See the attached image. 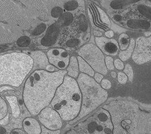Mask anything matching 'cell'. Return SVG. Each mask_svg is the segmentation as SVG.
<instances>
[{
	"label": "cell",
	"instance_id": "obj_1",
	"mask_svg": "<svg viewBox=\"0 0 151 134\" xmlns=\"http://www.w3.org/2000/svg\"><path fill=\"white\" fill-rule=\"evenodd\" d=\"M67 73L65 70L51 72L44 70H36L32 73L23 90V101L30 114L38 115L51 103Z\"/></svg>",
	"mask_w": 151,
	"mask_h": 134
},
{
	"label": "cell",
	"instance_id": "obj_2",
	"mask_svg": "<svg viewBox=\"0 0 151 134\" xmlns=\"http://www.w3.org/2000/svg\"><path fill=\"white\" fill-rule=\"evenodd\" d=\"M82 102V94L77 80L65 76L50 104L62 120L71 121L79 115Z\"/></svg>",
	"mask_w": 151,
	"mask_h": 134
},
{
	"label": "cell",
	"instance_id": "obj_3",
	"mask_svg": "<svg viewBox=\"0 0 151 134\" xmlns=\"http://www.w3.org/2000/svg\"><path fill=\"white\" fill-rule=\"evenodd\" d=\"M33 64L32 58L25 53L0 55V86L19 87L33 68Z\"/></svg>",
	"mask_w": 151,
	"mask_h": 134
},
{
	"label": "cell",
	"instance_id": "obj_4",
	"mask_svg": "<svg viewBox=\"0 0 151 134\" xmlns=\"http://www.w3.org/2000/svg\"><path fill=\"white\" fill-rule=\"evenodd\" d=\"M77 82L82 100L81 112L76 118L79 120L104 103L108 98V92L91 77L83 73L79 75Z\"/></svg>",
	"mask_w": 151,
	"mask_h": 134
},
{
	"label": "cell",
	"instance_id": "obj_5",
	"mask_svg": "<svg viewBox=\"0 0 151 134\" xmlns=\"http://www.w3.org/2000/svg\"><path fill=\"white\" fill-rule=\"evenodd\" d=\"M15 1H0V21L21 30L36 28L35 15L22 3Z\"/></svg>",
	"mask_w": 151,
	"mask_h": 134
},
{
	"label": "cell",
	"instance_id": "obj_6",
	"mask_svg": "<svg viewBox=\"0 0 151 134\" xmlns=\"http://www.w3.org/2000/svg\"><path fill=\"white\" fill-rule=\"evenodd\" d=\"M78 53L79 56L85 60L94 71L102 75L107 74L105 57L98 47L93 44H88L82 47Z\"/></svg>",
	"mask_w": 151,
	"mask_h": 134
},
{
	"label": "cell",
	"instance_id": "obj_7",
	"mask_svg": "<svg viewBox=\"0 0 151 134\" xmlns=\"http://www.w3.org/2000/svg\"><path fill=\"white\" fill-rule=\"evenodd\" d=\"M135 63L142 65L151 60V36L138 38L132 54Z\"/></svg>",
	"mask_w": 151,
	"mask_h": 134
},
{
	"label": "cell",
	"instance_id": "obj_8",
	"mask_svg": "<svg viewBox=\"0 0 151 134\" xmlns=\"http://www.w3.org/2000/svg\"><path fill=\"white\" fill-rule=\"evenodd\" d=\"M37 117L43 126L50 130H58L62 127V119L53 107H46L38 114Z\"/></svg>",
	"mask_w": 151,
	"mask_h": 134
},
{
	"label": "cell",
	"instance_id": "obj_9",
	"mask_svg": "<svg viewBox=\"0 0 151 134\" xmlns=\"http://www.w3.org/2000/svg\"><path fill=\"white\" fill-rule=\"evenodd\" d=\"M47 56L49 63L58 70H64L69 65L70 56L64 48H52L47 52Z\"/></svg>",
	"mask_w": 151,
	"mask_h": 134
},
{
	"label": "cell",
	"instance_id": "obj_10",
	"mask_svg": "<svg viewBox=\"0 0 151 134\" xmlns=\"http://www.w3.org/2000/svg\"><path fill=\"white\" fill-rule=\"evenodd\" d=\"M21 32L20 29L0 21V45L17 41L22 36Z\"/></svg>",
	"mask_w": 151,
	"mask_h": 134
},
{
	"label": "cell",
	"instance_id": "obj_11",
	"mask_svg": "<svg viewBox=\"0 0 151 134\" xmlns=\"http://www.w3.org/2000/svg\"><path fill=\"white\" fill-rule=\"evenodd\" d=\"M95 41L99 49L108 56H116L117 54L119 46L115 39L105 37H96Z\"/></svg>",
	"mask_w": 151,
	"mask_h": 134
},
{
	"label": "cell",
	"instance_id": "obj_12",
	"mask_svg": "<svg viewBox=\"0 0 151 134\" xmlns=\"http://www.w3.org/2000/svg\"><path fill=\"white\" fill-rule=\"evenodd\" d=\"M33 60V67L38 70L46 69L47 65H49V61L47 55L41 51H33L27 53Z\"/></svg>",
	"mask_w": 151,
	"mask_h": 134
},
{
	"label": "cell",
	"instance_id": "obj_13",
	"mask_svg": "<svg viewBox=\"0 0 151 134\" xmlns=\"http://www.w3.org/2000/svg\"><path fill=\"white\" fill-rule=\"evenodd\" d=\"M23 128L27 134H41V126L34 118L27 117L22 121Z\"/></svg>",
	"mask_w": 151,
	"mask_h": 134
},
{
	"label": "cell",
	"instance_id": "obj_14",
	"mask_svg": "<svg viewBox=\"0 0 151 134\" xmlns=\"http://www.w3.org/2000/svg\"><path fill=\"white\" fill-rule=\"evenodd\" d=\"M58 28L57 24H54L49 27L44 37L41 41V44L45 46H48L53 44L58 38Z\"/></svg>",
	"mask_w": 151,
	"mask_h": 134
},
{
	"label": "cell",
	"instance_id": "obj_15",
	"mask_svg": "<svg viewBox=\"0 0 151 134\" xmlns=\"http://www.w3.org/2000/svg\"><path fill=\"white\" fill-rule=\"evenodd\" d=\"M67 71L68 73V76L73 79H76L79 76V63L77 57L75 56H71L70 57V63L67 68Z\"/></svg>",
	"mask_w": 151,
	"mask_h": 134
},
{
	"label": "cell",
	"instance_id": "obj_16",
	"mask_svg": "<svg viewBox=\"0 0 151 134\" xmlns=\"http://www.w3.org/2000/svg\"><path fill=\"white\" fill-rule=\"evenodd\" d=\"M6 99L10 105L12 115L15 118H19L20 115V109L17 97L14 95L6 96Z\"/></svg>",
	"mask_w": 151,
	"mask_h": 134
},
{
	"label": "cell",
	"instance_id": "obj_17",
	"mask_svg": "<svg viewBox=\"0 0 151 134\" xmlns=\"http://www.w3.org/2000/svg\"><path fill=\"white\" fill-rule=\"evenodd\" d=\"M127 26L134 29H147L150 27V24L145 19H130L127 22Z\"/></svg>",
	"mask_w": 151,
	"mask_h": 134
},
{
	"label": "cell",
	"instance_id": "obj_18",
	"mask_svg": "<svg viewBox=\"0 0 151 134\" xmlns=\"http://www.w3.org/2000/svg\"><path fill=\"white\" fill-rule=\"evenodd\" d=\"M77 59L79 63V71H81L82 73H83V74H85L86 75H88L90 77H93L94 75H95L94 70L85 60H83L80 56H78Z\"/></svg>",
	"mask_w": 151,
	"mask_h": 134
},
{
	"label": "cell",
	"instance_id": "obj_19",
	"mask_svg": "<svg viewBox=\"0 0 151 134\" xmlns=\"http://www.w3.org/2000/svg\"><path fill=\"white\" fill-rule=\"evenodd\" d=\"M135 40L134 39H131L130 41L129 45L127 49L124 51L121 52L119 53V57L121 60H122V61H126V60H127L131 57L132 53L134 52V48L135 47Z\"/></svg>",
	"mask_w": 151,
	"mask_h": 134
},
{
	"label": "cell",
	"instance_id": "obj_20",
	"mask_svg": "<svg viewBox=\"0 0 151 134\" xmlns=\"http://www.w3.org/2000/svg\"><path fill=\"white\" fill-rule=\"evenodd\" d=\"M129 36L126 33H122L119 38V45L122 50H126L128 48L130 44Z\"/></svg>",
	"mask_w": 151,
	"mask_h": 134
},
{
	"label": "cell",
	"instance_id": "obj_21",
	"mask_svg": "<svg viewBox=\"0 0 151 134\" xmlns=\"http://www.w3.org/2000/svg\"><path fill=\"white\" fill-rule=\"evenodd\" d=\"M109 2V6L111 9L119 10L123 9L128 4L137 2V1H111Z\"/></svg>",
	"mask_w": 151,
	"mask_h": 134
},
{
	"label": "cell",
	"instance_id": "obj_22",
	"mask_svg": "<svg viewBox=\"0 0 151 134\" xmlns=\"http://www.w3.org/2000/svg\"><path fill=\"white\" fill-rule=\"evenodd\" d=\"M8 114V106L5 100L0 96V121L4 119Z\"/></svg>",
	"mask_w": 151,
	"mask_h": 134
},
{
	"label": "cell",
	"instance_id": "obj_23",
	"mask_svg": "<svg viewBox=\"0 0 151 134\" xmlns=\"http://www.w3.org/2000/svg\"><path fill=\"white\" fill-rule=\"evenodd\" d=\"M138 10L140 13L151 21V7L145 6L140 5L138 6Z\"/></svg>",
	"mask_w": 151,
	"mask_h": 134
},
{
	"label": "cell",
	"instance_id": "obj_24",
	"mask_svg": "<svg viewBox=\"0 0 151 134\" xmlns=\"http://www.w3.org/2000/svg\"><path fill=\"white\" fill-rule=\"evenodd\" d=\"M31 40L28 36H22L20 37L17 41L18 45L21 47H26L30 44Z\"/></svg>",
	"mask_w": 151,
	"mask_h": 134
},
{
	"label": "cell",
	"instance_id": "obj_25",
	"mask_svg": "<svg viewBox=\"0 0 151 134\" xmlns=\"http://www.w3.org/2000/svg\"><path fill=\"white\" fill-rule=\"evenodd\" d=\"M80 1H67L65 5H64V7L65 8V9L70 10V11H73V10H76L79 5V3Z\"/></svg>",
	"mask_w": 151,
	"mask_h": 134
},
{
	"label": "cell",
	"instance_id": "obj_26",
	"mask_svg": "<svg viewBox=\"0 0 151 134\" xmlns=\"http://www.w3.org/2000/svg\"><path fill=\"white\" fill-rule=\"evenodd\" d=\"M97 10L99 11V13L100 15V19H101L102 22H103V23L106 24L107 26H108L109 27H111V22H110L108 17L107 16L106 14L101 9H100L99 7H97Z\"/></svg>",
	"mask_w": 151,
	"mask_h": 134
},
{
	"label": "cell",
	"instance_id": "obj_27",
	"mask_svg": "<svg viewBox=\"0 0 151 134\" xmlns=\"http://www.w3.org/2000/svg\"><path fill=\"white\" fill-rule=\"evenodd\" d=\"M63 14V10L60 7H55L52 9L50 12V15L55 18H60Z\"/></svg>",
	"mask_w": 151,
	"mask_h": 134
},
{
	"label": "cell",
	"instance_id": "obj_28",
	"mask_svg": "<svg viewBox=\"0 0 151 134\" xmlns=\"http://www.w3.org/2000/svg\"><path fill=\"white\" fill-rule=\"evenodd\" d=\"M46 27H47L46 24H43V23L40 24V25H38V26H37V27L33 30V31L32 32L33 35H35V36L40 35V34H41L45 30Z\"/></svg>",
	"mask_w": 151,
	"mask_h": 134
},
{
	"label": "cell",
	"instance_id": "obj_29",
	"mask_svg": "<svg viewBox=\"0 0 151 134\" xmlns=\"http://www.w3.org/2000/svg\"><path fill=\"white\" fill-rule=\"evenodd\" d=\"M124 72L125 73V75L128 77L129 81L132 82L133 80V77H134L133 70L132 67L129 64L126 65L125 68L124 69Z\"/></svg>",
	"mask_w": 151,
	"mask_h": 134
},
{
	"label": "cell",
	"instance_id": "obj_30",
	"mask_svg": "<svg viewBox=\"0 0 151 134\" xmlns=\"http://www.w3.org/2000/svg\"><path fill=\"white\" fill-rule=\"evenodd\" d=\"M105 65L107 69L109 70H113L114 69V64H113V59L111 56H107L105 58Z\"/></svg>",
	"mask_w": 151,
	"mask_h": 134
},
{
	"label": "cell",
	"instance_id": "obj_31",
	"mask_svg": "<svg viewBox=\"0 0 151 134\" xmlns=\"http://www.w3.org/2000/svg\"><path fill=\"white\" fill-rule=\"evenodd\" d=\"M60 130H50L44 126H41V134H60Z\"/></svg>",
	"mask_w": 151,
	"mask_h": 134
},
{
	"label": "cell",
	"instance_id": "obj_32",
	"mask_svg": "<svg viewBox=\"0 0 151 134\" xmlns=\"http://www.w3.org/2000/svg\"><path fill=\"white\" fill-rule=\"evenodd\" d=\"M117 79H118L119 82L121 84H125L126 83H127V79H128L127 76L122 72H119Z\"/></svg>",
	"mask_w": 151,
	"mask_h": 134
},
{
	"label": "cell",
	"instance_id": "obj_33",
	"mask_svg": "<svg viewBox=\"0 0 151 134\" xmlns=\"http://www.w3.org/2000/svg\"><path fill=\"white\" fill-rule=\"evenodd\" d=\"M101 87L104 90H109L111 87V83L109 80L107 79H104L101 82Z\"/></svg>",
	"mask_w": 151,
	"mask_h": 134
},
{
	"label": "cell",
	"instance_id": "obj_34",
	"mask_svg": "<svg viewBox=\"0 0 151 134\" xmlns=\"http://www.w3.org/2000/svg\"><path fill=\"white\" fill-rule=\"evenodd\" d=\"M115 67L119 70H122L124 68V65L120 59H116L114 61Z\"/></svg>",
	"mask_w": 151,
	"mask_h": 134
},
{
	"label": "cell",
	"instance_id": "obj_35",
	"mask_svg": "<svg viewBox=\"0 0 151 134\" xmlns=\"http://www.w3.org/2000/svg\"><path fill=\"white\" fill-rule=\"evenodd\" d=\"M45 70L47 71H48V72H51L59 71L58 69H57L55 67H54L53 65H51V64H50V65L49 64L47 66Z\"/></svg>",
	"mask_w": 151,
	"mask_h": 134
},
{
	"label": "cell",
	"instance_id": "obj_36",
	"mask_svg": "<svg viewBox=\"0 0 151 134\" xmlns=\"http://www.w3.org/2000/svg\"><path fill=\"white\" fill-rule=\"evenodd\" d=\"M94 78H95V80L99 83H100L102 82L103 78H104V76L100 74V73H96V74L95 75V76H94Z\"/></svg>",
	"mask_w": 151,
	"mask_h": 134
},
{
	"label": "cell",
	"instance_id": "obj_37",
	"mask_svg": "<svg viewBox=\"0 0 151 134\" xmlns=\"http://www.w3.org/2000/svg\"><path fill=\"white\" fill-rule=\"evenodd\" d=\"M10 134H26V132L23 131L21 129H15L11 132Z\"/></svg>",
	"mask_w": 151,
	"mask_h": 134
},
{
	"label": "cell",
	"instance_id": "obj_38",
	"mask_svg": "<svg viewBox=\"0 0 151 134\" xmlns=\"http://www.w3.org/2000/svg\"><path fill=\"white\" fill-rule=\"evenodd\" d=\"M105 34L107 38L111 39L113 37V36H114V32H113L112 30H108L105 32Z\"/></svg>",
	"mask_w": 151,
	"mask_h": 134
},
{
	"label": "cell",
	"instance_id": "obj_39",
	"mask_svg": "<svg viewBox=\"0 0 151 134\" xmlns=\"http://www.w3.org/2000/svg\"><path fill=\"white\" fill-rule=\"evenodd\" d=\"M88 130H89L90 132H93V131L95 130V129L96 128V123H91L89 125L88 127Z\"/></svg>",
	"mask_w": 151,
	"mask_h": 134
},
{
	"label": "cell",
	"instance_id": "obj_40",
	"mask_svg": "<svg viewBox=\"0 0 151 134\" xmlns=\"http://www.w3.org/2000/svg\"><path fill=\"white\" fill-rule=\"evenodd\" d=\"M93 33H94V35L95 36H97V37H100V36H102V33L99 30H94Z\"/></svg>",
	"mask_w": 151,
	"mask_h": 134
},
{
	"label": "cell",
	"instance_id": "obj_41",
	"mask_svg": "<svg viewBox=\"0 0 151 134\" xmlns=\"http://www.w3.org/2000/svg\"><path fill=\"white\" fill-rule=\"evenodd\" d=\"M6 129L2 126H0V134H6Z\"/></svg>",
	"mask_w": 151,
	"mask_h": 134
},
{
	"label": "cell",
	"instance_id": "obj_42",
	"mask_svg": "<svg viewBox=\"0 0 151 134\" xmlns=\"http://www.w3.org/2000/svg\"><path fill=\"white\" fill-rule=\"evenodd\" d=\"M113 19H114V20H116L117 22H119V21H120L122 20V17L120 15H116L114 16V17H113Z\"/></svg>",
	"mask_w": 151,
	"mask_h": 134
},
{
	"label": "cell",
	"instance_id": "obj_43",
	"mask_svg": "<svg viewBox=\"0 0 151 134\" xmlns=\"http://www.w3.org/2000/svg\"><path fill=\"white\" fill-rule=\"evenodd\" d=\"M111 77H113V78H116V77H117L116 72H114V71H112V72H111Z\"/></svg>",
	"mask_w": 151,
	"mask_h": 134
},
{
	"label": "cell",
	"instance_id": "obj_44",
	"mask_svg": "<svg viewBox=\"0 0 151 134\" xmlns=\"http://www.w3.org/2000/svg\"><path fill=\"white\" fill-rule=\"evenodd\" d=\"M6 48V46H0V50L4 49V48Z\"/></svg>",
	"mask_w": 151,
	"mask_h": 134
}]
</instances>
